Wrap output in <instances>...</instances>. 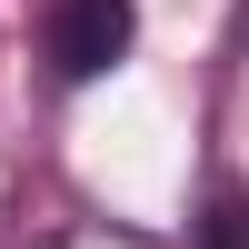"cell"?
<instances>
[{"label":"cell","instance_id":"cell-2","mask_svg":"<svg viewBox=\"0 0 249 249\" xmlns=\"http://www.w3.org/2000/svg\"><path fill=\"white\" fill-rule=\"evenodd\" d=\"M40 249H160V239H140V230H110V219H80V230H50Z\"/></svg>","mask_w":249,"mask_h":249},{"label":"cell","instance_id":"cell-1","mask_svg":"<svg viewBox=\"0 0 249 249\" xmlns=\"http://www.w3.org/2000/svg\"><path fill=\"white\" fill-rule=\"evenodd\" d=\"M130 30H140V10H130V0H50V20H40L50 80H60V90L110 80L120 60H130Z\"/></svg>","mask_w":249,"mask_h":249}]
</instances>
